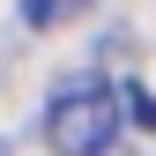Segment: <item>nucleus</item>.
<instances>
[{"instance_id":"f257e3e1","label":"nucleus","mask_w":156,"mask_h":156,"mask_svg":"<svg viewBox=\"0 0 156 156\" xmlns=\"http://www.w3.org/2000/svg\"><path fill=\"white\" fill-rule=\"evenodd\" d=\"M119 89H104V82H74L52 97V112H45V141L60 149V156H112V141H119Z\"/></svg>"},{"instance_id":"f03ea898","label":"nucleus","mask_w":156,"mask_h":156,"mask_svg":"<svg viewBox=\"0 0 156 156\" xmlns=\"http://www.w3.org/2000/svg\"><path fill=\"white\" fill-rule=\"evenodd\" d=\"M89 0H23V23H37V30H52V23H67V15H82Z\"/></svg>"}]
</instances>
